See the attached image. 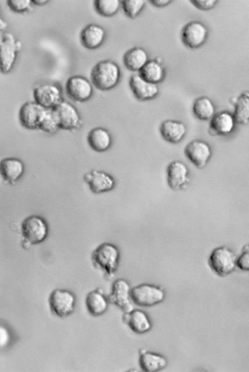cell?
Here are the masks:
<instances>
[{
    "label": "cell",
    "mask_w": 249,
    "mask_h": 372,
    "mask_svg": "<svg viewBox=\"0 0 249 372\" xmlns=\"http://www.w3.org/2000/svg\"><path fill=\"white\" fill-rule=\"evenodd\" d=\"M121 77V69L114 61L101 60L95 64L91 70L90 78L92 84L100 90H108L119 83Z\"/></svg>",
    "instance_id": "cell-1"
},
{
    "label": "cell",
    "mask_w": 249,
    "mask_h": 372,
    "mask_svg": "<svg viewBox=\"0 0 249 372\" xmlns=\"http://www.w3.org/2000/svg\"><path fill=\"white\" fill-rule=\"evenodd\" d=\"M138 73L146 81L157 85L163 81L166 74L165 68L157 59L149 60Z\"/></svg>",
    "instance_id": "cell-27"
},
{
    "label": "cell",
    "mask_w": 249,
    "mask_h": 372,
    "mask_svg": "<svg viewBox=\"0 0 249 372\" xmlns=\"http://www.w3.org/2000/svg\"><path fill=\"white\" fill-rule=\"evenodd\" d=\"M166 172L168 184L173 190L182 189L188 182L189 170L183 162H171L167 166Z\"/></svg>",
    "instance_id": "cell-17"
},
{
    "label": "cell",
    "mask_w": 249,
    "mask_h": 372,
    "mask_svg": "<svg viewBox=\"0 0 249 372\" xmlns=\"http://www.w3.org/2000/svg\"><path fill=\"white\" fill-rule=\"evenodd\" d=\"M49 1L48 0H32V2L33 3L37 5H42L43 4H45L47 3Z\"/></svg>",
    "instance_id": "cell-37"
},
{
    "label": "cell",
    "mask_w": 249,
    "mask_h": 372,
    "mask_svg": "<svg viewBox=\"0 0 249 372\" xmlns=\"http://www.w3.org/2000/svg\"><path fill=\"white\" fill-rule=\"evenodd\" d=\"M106 31L100 25L90 23L85 26L80 34L82 45L89 50H94L103 43L106 37Z\"/></svg>",
    "instance_id": "cell-18"
},
{
    "label": "cell",
    "mask_w": 249,
    "mask_h": 372,
    "mask_svg": "<svg viewBox=\"0 0 249 372\" xmlns=\"http://www.w3.org/2000/svg\"><path fill=\"white\" fill-rule=\"evenodd\" d=\"M24 171V164L18 158H6L0 161V174L3 181L8 184L16 182L22 177Z\"/></svg>",
    "instance_id": "cell-19"
},
{
    "label": "cell",
    "mask_w": 249,
    "mask_h": 372,
    "mask_svg": "<svg viewBox=\"0 0 249 372\" xmlns=\"http://www.w3.org/2000/svg\"><path fill=\"white\" fill-rule=\"evenodd\" d=\"M184 153L188 159L198 168L204 167L212 155L209 145L199 140L190 142L185 147Z\"/></svg>",
    "instance_id": "cell-13"
},
{
    "label": "cell",
    "mask_w": 249,
    "mask_h": 372,
    "mask_svg": "<svg viewBox=\"0 0 249 372\" xmlns=\"http://www.w3.org/2000/svg\"><path fill=\"white\" fill-rule=\"evenodd\" d=\"M146 5L145 0H121V6L128 18L134 19L142 12Z\"/></svg>",
    "instance_id": "cell-32"
},
{
    "label": "cell",
    "mask_w": 249,
    "mask_h": 372,
    "mask_svg": "<svg viewBox=\"0 0 249 372\" xmlns=\"http://www.w3.org/2000/svg\"><path fill=\"white\" fill-rule=\"evenodd\" d=\"M49 304L51 312L60 318H65L74 311L76 298L71 291L62 289H55L50 294Z\"/></svg>",
    "instance_id": "cell-6"
},
{
    "label": "cell",
    "mask_w": 249,
    "mask_h": 372,
    "mask_svg": "<svg viewBox=\"0 0 249 372\" xmlns=\"http://www.w3.org/2000/svg\"><path fill=\"white\" fill-rule=\"evenodd\" d=\"M147 52L140 47H135L129 49L124 54L123 62L129 71L138 72L149 61Z\"/></svg>",
    "instance_id": "cell-23"
},
{
    "label": "cell",
    "mask_w": 249,
    "mask_h": 372,
    "mask_svg": "<svg viewBox=\"0 0 249 372\" xmlns=\"http://www.w3.org/2000/svg\"><path fill=\"white\" fill-rule=\"evenodd\" d=\"M129 85L134 96L140 101L152 100L159 93V88L157 84L146 81L139 73L133 74L130 76Z\"/></svg>",
    "instance_id": "cell-15"
},
{
    "label": "cell",
    "mask_w": 249,
    "mask_h": 372,
    "mask_svg": "<svg viewBox=\"0 0 249 372\" xmlns=\"http://www.w3.org/2000/svg\"><path fill=\"white\" fill-rule=\"evenodd\" d=\"M32 3L31 0H8L9 8L16 13H22L28 9Z\"/></svg>",
    "instance_id": "cell-33"
},
{
    "label": "cell",
    "mask_w": 249,
    "mask_h": 372,
    "mask_svg": "<svg viewBox=\"0 0 249 372\" xmlns=\"http://www.w3.org/2000/svg\"><path fill=\"white\" fill-rule=\"evenodd\" d=\"M52 109L57 120L59 129L71 131L81 126L82 121L79 113L71 103L63 100Z\"/></svg>",
    "instance_id": "cell-8"
},
{
    "label": "cell",
    "mask_w": 249,
    "mask_h": 372,
    "mask_svg": "<svg viewBox=\"0 0 249 372\" xmlns=\"http://www.w3.org/2000/svg\"><path fill=\"white\" fill-rule=\"evenodd\" d=\"M87 142L94 151L103 152L108 150L112 143L111 136L109 132L101 127L90 130L87 135Z\"/></svg>",
    "instance_id": "cell-22"
},
{
    "label": "cell",
    "mask_w": 249,
    "mask_h": 372,
    "mask_svg": "<svg viewBox=\"0 0 249 372\" xmlns=\"http://www.w3.org/2000/svg\"><path fill=\"white\" fill-rule=\"evenodd\" d=\"M38 129L52 134L59 129L58 123L52 109H45L39 121Z\"/></svg>",
    "instance_id": "cell-31"
},
{
    "label": "cell",
    "mask_w": 249,
    "mask_h": 372,
    "mask_svg": "<svg viewBox=\"0 0 249 372\" xmlns=\"http://www.w3.org/2000/svg\"><path fill=\"white\" fill-rule=\"evenodd\" d=\"M216 0H191L190 2L196 8L203 11L210 10L216 5Z\"/></svg>",
    "instance_id": "cell-35"
},
{
    "label": "cell",
    "mask_w": 249,
    "mask_h": 372,
    "mask_svg": "<svg viewBox=\"0 0 249 372\" xmlns=\"http://www.w3.org/2000/svg\"><path fill=\"white\" fill-rule=\"evenodd\" d=\"M237 266L241 270L249 271V243L242 248L237 259Z\"/></svg>",
    "instance_id": "cell-34"
},
{
    "label": "cell",
    "mask_w": 249,
    "mask_h": 372,
    "mask_svg": "<svg viewBox=\"0 0 249 372\" xmlns=\"http://www.w3.org/2000/svg\"><path fill=\"white\" fill-rule=\"evenodd\" d=\"M150 3L156 7H163L170 4L172 0H149Z\"/></svg>",
    "instance_id": "cell-36"
},
{
    "label": "cell",
    "mask_w": 249,
    "mask_h": 372,
    "mask_svg": "<svg viewBox=\"0 0 249 372\" xmlns=\"http://www.w3.org/2000/svg\"><path fill=\"white\" fill-rule=\"evenodd\" d=\"M131 290L128 282L123 279L116 280L112 285L109 300L110 302L120 308L124 313H129L134 309L133 305L131 301Z\"/></svg>",
    "instance_id": "cell-12"
},
{
    "label": "cell",
    "mask_w": 249,
    "mask_h": 372,
    "mask_svg": "<svg viewBox=\"0 0 249 372\" xmlns=\"http://www.w3.org/2000/svg\"><path fill=\"white\" fill-rule=\"evenodd\" d=\"M193 112L197 119L203 121L208 120L215 114V106L209 98L201 96L194 101Z\"/></svg>",
    "instance_id": "cell-28"
},
{
    "label": "cell",
    "mask_w": 249,
    "mask_h": 372,
    "mask_svg": "<svg viewBox=\"0 0 249 372\" xmlns=\"http://www.w3.org/2000/svg\"><path fill=\"white\" fill-rule=\"evenodd\" d=\"M94 7L96 12L100 16L110 17L115 15L121 6L119 0H95Z\"/></svg>",
    "instance_id": "cell-30"
},
{
    "label": "cell",
    "mask_w": 249,
    "mask_h": 372,
    "mask_svg": "<svg viewBox=\"0 0 249 372\" xmlns=\"http://www.w3.org/2000/svg\"><path fill=\"white\" fill-rule=\"evenodd\" d=\"M22 47L21 42L17 40L9 32L0 35V71L7 73L12 69L17 58V53Z\"/></svg>",
    "instance_id": "cell-5"
},
{
    "label": "cell",
    "mask_w": 249,
    "mask_h": 372,
    "mask_svg": "<svg viewBox=\"0 0 249 372\" xmlns=\"http://www.w3.org/2000/svg\"><path fill=\"white\" fill-rule=\"evenodd\" d=\"M83 178L90 191L96 194L110 191L115 184L113 177L102 171L92 170L85 174Z\"/></svg>",
    "instance_id": "cell-14"
},
{
    "label": "cell",
    "mask_w": 249,
    "mask_h": 372,
    "mask_svg": "<svg viewBox=\"0 0 249 372\" xmlns=\"http://www.w3.org/2000/svg\"><path fill=\"white\" fill-rule=\"evenodd\" d=\"M208 31L206 26L198 21H192L182 28L180 37L183 44L187 48L196 49L206 41Z\"/></svg>",
    "instance_id": "cell-10"
},
{
    "label": "cell",
    "mask_w": 249,
    "mask_h": 372,
    "mask_svg": "<svg viewBox=\"0 0 249 372\" xmlns=\"http://www.w3.org/2000/svg\"><path fill=\"white\" fill-rule=\"evenodd\" d=\"M160 131L163 139L170 143H177L184 137L187 129L182 122L173 120H165L161 124Z\"/></svg>",
    "instance_id": "cell-21"
},
{
    "label": "cell",
    "mask_w": 249,
    "mask_h": 372,
    "mask_svg": "<svg viewBox=\"0 0 249 372\" xmlns=\"http://www.w3.org/2000/svg\"><path fill=\"white\" fill-rule=\"evenodd\" d=\"M131 298L137 305L150 307L162 302L165 298V293L158 286L143 283L131 289Z\"/></svg>",
    "instance_id": "cell-7"
},
{
    "label": "cell",
    "mask_w": 249,
    "mask_h": 372,
    "mask_svg": "<svg viewBox=\"0 0 249 372\" xmlns=\"http://www.w3.org/2000/svg\"><path fill=\"white\" fill-rule=\"evenodd\" d=\"M7 27V24L0 18V30L1 31L4 30Z\"/></svg>",
    "instance_id": "cell-38"
},
{
    "label": "cell",
    "mask_w": 249,
    "mask_h": 372,
    "mask_svg": "<svg viewBox=\"0 0 249 372\" xmlns=\"http://www.w3.org/2000/svg\"><path fill=\"white\" fill-rule=\"evenodd\" d=\"M139 363L144 372H156L163 369L167 364V361L160 354L141 349Z\"/></svg>",
    "instance_id": "cell-25"
},
{
    "label": "cell",
    "mask_w": 249,
    "mask_h": 372,
    "mask_svg": "<svg viewBox=\"0 0 249 372\" xmlns=\"http://www.w3.org/2000/svg\"><path fill=\"white\" fill-rule=\"evenodd\" d=\"M123 321L137 334H144L151 328L152 324L147 315L142 310L134 309L132 311L124 313Z\"/></svg>",
    "instance_id": "cell-20"
},
{
    "label": "cell",
    "mask_w": 249,
    "mask_h": 372,
    "mask_svg": "<svg viewBox=\"0 0 249 372\" xmlns=\"http://www.w3.org/2000/svg\"><path fill=\"white\" fill-rule=\"evenodd\" d=\"M45 109L35 101L25 103L21 106L18 112L21 125L27 129H37Z\"/></svg>",
    "instance_id": "cell-16"
},
{
    "label": "cell",
    "mask_w": 249,
    "mask_h": 372,
    "mask_svg": "<svg viewBox=\"0 0 249 372\" xmlns=\"http://www.w3.org/2000/svg\"><path fill=\"white\" fill-rule=\"evenodd\" d=\"M68 96L77 102H84L89 100L93 94L92 85L86 77L81 75L70 77L65 84Z\"/></svg>",
    "instance_id": "cell-11"
},
{
    "label": "cell",
    "mask_w": 249,
    "mask_h": 372,
    "mask_svg": "<svg viewBox=\"0 0 249 372\" xmlns=\"http://www.w3.org/2000/svg\"><path fill=\"white\" fill-rule=\"evenodd\" d=\"M237 259L234 252L229 247H217L211 252L209 265L217 275L224 277L231 273L237 266Z\"/></svg>",
    "instance_id": "cell-4"
},
{
    "label": "cell",
    "mask_w": 249,
    "mask_h": 372,
    "mask_svg": "<svg viewBox=\"0 0 249 372\" xmlns=\"http://www.w3.org/2000/svg\"><path fill=\"white\" fill-rule=\"evenodd\" d=\"M20 230L22 245L25 248L31 245L43 242L48 234V226L42 217L31 215L26 217L21 222Z\"/></svg>",
    "instance_id": "cell-3"
},
{
    "label": "cell",
    "mask_w": 249,
    "mask_h": 372,
    "mask_svg": "<svg viewBox=\"0 0 249 372\" xmlns=\"http://www.w3.org/2000/svg\"><path fill=\"white\" fill-rule=\"evenodd\" d=\"M85 303L89 313L93 316H99L106 312L108 303L101 289L89 292L86 298Z\"/></svg>",
    "instance_id": "cell-26"
},
{
    "label": "cell",
    "mask_w": 249,
    "mask_h": 372,
    "mask_svg": "<svg viewBox=\"0 0 249 372\" xmlns=\"http://www.w3.org/2000/svg\"><path fill=\"white\" fill-rule=\"evenodd\" d=\"M33 97L35 102L46 109L54 108L63 100L61 88L54 83H45L36 87Z\"/></svg>",
    "instance_id": "cell-9"
},
{
    "label": "cell",
    "mask_w": 249,
    "mask_h": 372,
    "mask_svg": "<svg viewBox=\"0 0 249 372\" xmlns=\"http://www.w3.org/2000/svg\"><path fill=\"white\" fill-rule=\"evenodd\" d=\"M120 252L112 244L104 243L92 252L91 262L94 266L102 271L107 278H112L119 265Z\"/></svg>",
    "instance_id": "cell-2"
},
{
    "label": "cell",
    "mask_w": 249,
    "mask_h": 372,
    "mask_svg": "<svg viewBox=\"0 0 249 372\" xmlns=\"http://www.w3.org/2000/svg\"><path fill=\"white\" fill-rule=\"evenodd\" d=\"M233 117L235 122L245 124L249 122V91L241 93L234 103Z\"/></svg>",
    "instance_id": "cell-29"
},
{
    "label": "cell",
    "mask_w": 249,
    "mask_h": 372,
    "mask_svg": "<svg viewBox=\"0 0 249 372\" xmlns=\"http://www.w3.org/2000/svg\"><path fill=\"white\" fill-rule=\"evenodd\" d=\"M235 122L233 115L227 111H221L211 119L209 128L215 135H225L232 131Z\"/></svg>",
    "instance_id": "cell-24"
}]
</instances>
